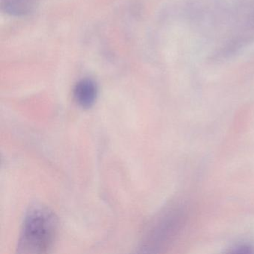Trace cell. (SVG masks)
<instances>
[{
	"label": "cell",
	"mask_w": 254,
	"mask_h": 254,
	"mask_svg": "<svg viewBox=\"0 0 254 254\" xmlns=\"http://www.w3.org/2000/svg\"><path fill=\"white\" fill-rule=\"evenodd\" d=\"M57 218L47 206L35 204L26 212L17 247L19 254L47 252L57 233Z\"/></svg>",
	"instance_id": "obj_1"
},
{
	"label": "cell",
	"mask_w": 254,
	"mask_h": 254,
	"mask_svg": "<svg viewBox=\"0 0 254 254\" xmlns=\"http://www.w3.org/2000/svg\"><path fill=\"white\" fill-rule=\"evenodd\" d=\"M183 219V212L179 208L165 211L147 231L143 248L156 250L162 248L178 230Z\"/></svg>",
	"instance_id": "obj_2"
},
{
	"label": "cell",
	"mask_w": 254,
	"mask_h": 254,
	"mask_svg": "<svg viewBox=\"0 0 254 254\" xmlns=\"http://www.w3.org/2000/svg\"><path fill=\"white\" fill-rule=\"evenodd\" d=\"M98 96V87L93 80L85 78L77 83L74 89V97L77 103L84 108L94 105Z\"/></svg>",
	"instance_id": "obj_3"
},
{
	"label": "cell",
	"mask_w": 254,
	"mask_h": 254,
	"mask_svg": "<svg viewBox=\"0 0 254 254\" xmlns=\"http://www.w3.org/2000/svg\"><path fill=\"white\" fill-rule=\"evenodd\" d=\"M38 2V0H2V5L8 14L25 16L34 11Z\"/></svg>",
	"instance_id": "obj_4"
}]
</instances>
